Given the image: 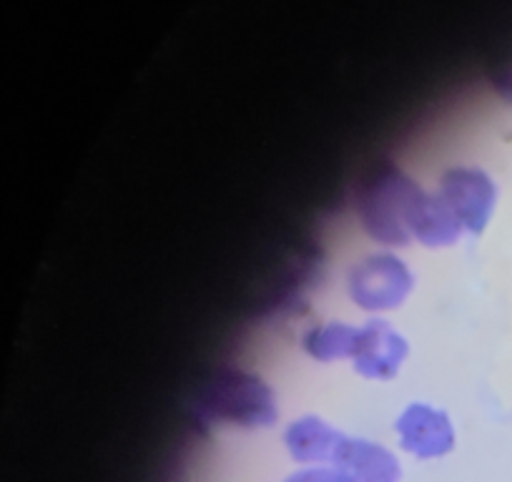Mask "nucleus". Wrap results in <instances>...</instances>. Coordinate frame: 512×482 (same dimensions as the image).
I'll use <instances>...</instances> for the list:
<instances>
[{
  "mask_svg": "<svg viewBox=\"0 0 512 482\" xmlns=\"http://www.w3.org/2000/svg\"><path fill=\"white\" fill-rule=\"evenodd\" d=\"M420 199L422 191L402 174H379L359 201L364 226L377 239L402 244L407 241V229H412Z\"/></svg>",
  "mask_w": 512,
  "mask_h": 482,
  "instance_id": "obj_1",
  "label": "nucleus"
},
{
  "mask_svg": "<svg viewBox=\"0 0 512 482\" xmlns=\"http://www.w3.org/2000/svg\"><path fill=\"white\" fill-rule=\"evenodd\" d=\"M410 272L395 257H369L357 264L349 279V292L354 302L367 309L395 307L410 289Z\"/></svg>",
  "mask_w": 512,
  "mask_h": 482,
  "instance_id": "obj_2",
  "label": "nucleus"
},
{
  "mask_svg": "<svg viewBox=\"0 0 512 482\" xmlns=\"http://www.w3.org/2000/svg\"><path fill=\"white\" fill-rule=\"evenodd\" d=\"M405 352V339L384 322H369L367 327L357 329V342H354L352 354L362 375L390 377L402 365Z\"/></svg>",
  "mask_w": 512,
  "mask_h": 482,
  "instance_id": "obj_3",
  "label": "nucleus"
},
{
  "mask_svg": "<svg viewBox=\"0 0 512 482\" xmlns=\"http://www.w3.org/2000/svg\"><path fill=\"white\" fill-rule=\"evenodd\" d=\"M402 442L420 457L442 455L452 447V427L442 412L427 405H412L397 422Z\"/></svg>",
  "mask_w": 512,
  "mask_h": 482,
  "instance_id": "obj_4",
  "label": "nucleus"
},
{
  "mask_svg": "<svg viewBox=\"0 0 512 482\" xmlns=\"http://www.w3.org/2000/svg\"><path fill=\"white\" fill-rule=\"evenodd\" d=\"M337 460L347 465L354 482H397L395 457L369 442H339Z\"/></svg>",
  "mask_w": 512,
  "mask_h": 482,
  "instance_id": "obj_5",
  "label": "nucleus"
},
{
  "mask_svg": "<svg viewBox=\"0 0 512 482\" xmlns=\"http://www.w3.org/2000/svg\"><path fill=\"white\" fill-rule=\"evenodd\" d=\"M289 447L297 460H319L329 455V447L339 445L334 432L322 420H302L289 430Z\"/></svg>",
  "mask_w": 512,
  "mask_h": 482,
  "instance_id": "obj_6",
  "label": "nucleus"
},
{
  "mask_svg": "<svg viewBox=\"0 0 512 482\" xmlns=\"http://www.w3.org/2000/svg\"><path fill=\"white\" fill-rule=\"evenodd\" d=\"M354 342H357V329L347 327V324H329V327L317 329V332L307 339V347L314 357L332 359L352 354Z\"/></svg>",
  "mask_w": 512,
  "mask_h": 482,
  "instance_id": "obj_7",
  "label": "nucleus"
},
{
  "mask_svg": "<svg viewBox=\"0 0 512 482\" xmlns=\"http://www.w3.org/2000/svg\"><path fill=\"white\" fill-rule=\"evenodd\" d=\"M287 482H354L347 472H329V470H312L302 472V475H294Z\"/></svg>",
  "mask_w": 512,
  "mask_h": 482,
  "instance_id": "obj_8",
  "label": "nucleus"
}]
</instances>
